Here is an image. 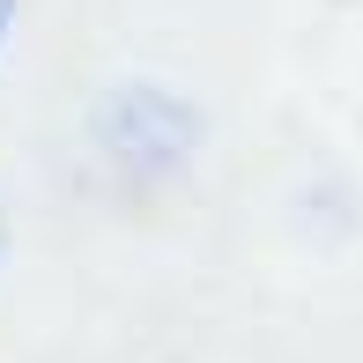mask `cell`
Wrapping results in <instances>:
<instances>
[{"label":"cell","mask_w":363,"mask_h":363,"mask_svg":"<svg viewBox=\"0 0 363 363\" xmlns=\"http://www.w3.org/2000/svg\"><path fill=\"white\" fill-rule=\"evenodd\" d=\"M89 134H96V148H104V163L119 178L156 186V178H178L193 163V148H201V111H193L186 96L156 89V82H119V89L96 104Z\"/></svg>","instance_id":"cell-1"},{"label":"cell","mask_w":363,"mask_h":363,"mask_svg":"<svg viewBox=\"0 0 363 363\" xmlns=\"http://www.w3.org/2000/svg\"><path fill=\"white\" fill-rule=\"evenodd\" d=\"M8 30H15V0H0V45H8Z\"/></svg>","instance_id":"cell-2"},{"label":"cell","mask_w":363,"mask_h":363,"mask_svg":"<svg viewBox=\"0 0 363 363\" xmlns=\"http://www.w3.org/2000/svg\"><path fill=\"white\" fill-rule=\"evenodd\" d=\"M0 252H8V216H0Z\"/></svg>","instance_id":"cell-3"}]
</instances>
